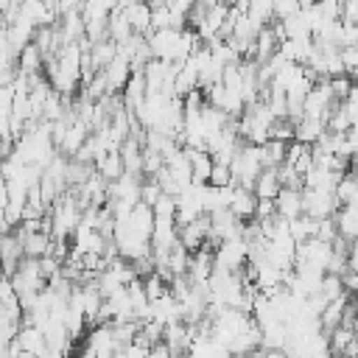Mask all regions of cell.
I'll list each match as a JSON object with an SVG mask.
<instances>
[{
	"mask_svg": "<svg viewBox=\"0 0 358 358\" xmlns=\"http://www.w3.org/2000/svg\"><path fill=\"white\" fill-rule=\"evenodd\" d=\"M81 70H84V50H81V42H70V45H62L48 62H45V73H48V81L56 92L73 98L78 90H81Z\"/></svg>",
	"mask_w": 358,
	"mask_h": 358,
	"instance_id": "obj_1",
	"label": "cell"
},
{
	"mask_svg": "<svg viewBox=\"0 0 358 358\" xmlns=\"http://www.w3.org/2000/svg\"><path fill=\"white\" fill-rule=\"evenodd\" d=\"M145 39H148V48H151V56H154V59L173 62V64L187 62L190 53L196 50V45L201 42V39L196 36V31H187V28H162V31H151Z\"/></svg>",
	"mask_w": 358,
	"mask_h": 358,
	"instance_id": "obj_2",
	"label": "cell"
},
{
	"mask_svg": "<svg viewBox=\"0 0 358 358\" xmlns=\"http://www.w3.org/2000/svg\"><path fill=\"white\" fill-rule=\"evenodd\" d=\"M48 218H50V235L59 238V241H67L73 238V232L78 229L81 218H84V207L78 204V196L76 190H64L48 210Z\"/></svg>",
	"mask_w": 358,
	"mask_h": 358,
	"instance_id": "obj_3",
	"label": "cell"
},
{
	"mask_svg": "<svg viewBox=\"0 0 358 358\" xmlns=\"http://www.w3.org/2000/svg\"><path fill=\"white\" fill-rule=\"evenodd\" d=\"M263 168H266V165H263V145L243 143V145L238 148V154L232 157V162H229L232 185H238V187H252Z\"/></svg>",
	"mask_w": 358,
	"mask_h": 358,
	"instance_id": "obj_4",
	"label": "cell"
},
{
	"mask_svg": "<svg viewBox=\"0 0 358 358\" xmlns=\"http://www.w3.org/2000/svg\"><path fill=\"white\" fill-rule=\"evenodd\" d=\"M249 241L241 235V238H229V241H221L215 246V268H224V271H243L246 263H249Z\"/></svg>",
	"mask_w": 358,
	"mask_h": 358,
	"instance_id": "obj_5",
	"label": "cell"
},
{
	"mask_svg": "<svg viewBox=\"0 0 358 358\" xmlns=\"http://www.w3.org/2000/svg\"><path fill=\"white\" fill-rule=\"evenodd\" d=\"M302 207H305V215L310 218H333L338 213V199H336V190H327V187H302Z\"/></svg>",
	"mask_w": 358,
	"mask_h": 358,
	"instance_id": "obj_6",
	"label": "cell"
},
{
	"mask_svg": "<svg viewBox=\"0 0 358 358\" xmlns=\"http://www.w3.org/2000/svg\"><path fill=\"white\" fill-rule=\"evenodd\" d=\"M179 243H182L187 252H196V249L207 246V243H210V215L204 213V215L193 218L190 224H182V227H179Z\"/></svg>",
	"mask_w": 358,
	"mask_h": 358,
	"instance_id": "obj_7",
	"label": "cell"
},
{
	"mask_svg": "<svg viewBox=\"0 0 358 358\" xmlns=\"http://www.w3.org/2000/svg\"><path fill=\"white\" fill-rule=\"evenodd\" d=\"M101 73H103V78H106L109 95H120V92H123V87H126V81L131 78V73H134V70H131V62H129L126 56H120V53H117V56L112 59V64H109V67H103Z\"/></svg>",
	"mask_w": 358,
	"mask_h": 358,
	"instance_id": "obj_8",
	"label": "cell"
},
{
	"mask_svg": "<svg viewBox=\"0 0 358 358\" xmlns=\"http://www.w3.org/2000/svg\"><path fill=\"white\" fill-rule=\"evenodd\" d=\"M17 344H20L22 352H31V355H45L48 352L45 330L36 327V324H31V322H25V319H22V324L17 330Z\"/></svg>",
	"mask_w": 358,
	"mask_h": 358,
	"instance_id": "obj_9",
	"label": "cell"
},
{
	"mask_svg": "<svg viewBox=\"0 0 358 358\" xmlns=\"http://www.w3.org/2000/svg\"><path fill=\"white\" fill-rule=\"evenodd\" d=\"M120 11H123V17H126V22L131 25L134 34H143V36L151 34V6H148V0H131Z\"/></svg>",
	"mask_w": 358,
	"mask_h": 358,
	"instance_id": "obj_10",
	"label": "cell"
},
{
	"mask_svg": "<svg viewBox=\"0 0 358 358\" xmlns=\"http://www.w3.org/2000/svg\"><path fill=\"white\" fill-rule=\"evenodd\" d=\"M274 204H277V215H282L285 221H294L296 215L305 213V207H302V190L299 187H282L277 193Z\"/></svg>",
	"mask_w": 358,
	"mask_h": 358,
	"instance_id": "obj_11",
	"label": "cell"
},
{
	"mask_svg": "<svg viewBox=\"0 0 358 358\" xmlns=\"http://www.w3.org/2000/svg\"><path fill=\"white\" fill-rule=\"evenodd\" d=\"M145 95H148V87H145V76H143V70H134L131 73V78L126 81V87H123V92H120V98H123V106L129 109V112H134L143 101H145Z\"/></svg>",
	"mask_w": 358,
	"mask_h": 358,
	"instance_id": "obj_12",
	"label": "cell"
},
{
	"mask_svg": "<svg viewBox=\"0 0 358 358\" xmlns=\"http://www.w3.org/2000/svg\"><path fill=\"white\" fill-rule=\"evenodd\" d=\"M187 159H190V171H193V185H207L210 173H213V157L204 148H185Z\"/></svg>",
	"mask_w": 358,
	"mask_h": 358,
	"instance_id": "obj_13",
	"label": "cell"
},
{
	"mask_svg": "<svg viewBox=\"0 0 358 358\" xmlns=\"http://www.w3.org/2000/svg\"><path fill=\"white\" fill-rule=\"evenodd\" d=\"M229 210H232L241 221H252V218H255V210H257V196H255V190H252V187H238V185H235Z\"/></svg>",
	"mask_w": 358,
	"mask_h": 358,
	"instance_id": "obj_14",
	"label": "cell"
},
{
	"mask_svg": "<svg viewBox=\"0 0 358 358\" xmlns=\"http://www.w3.org/2000/svg\"><path fill=\"white\" fill-rule=\"evenodd\" d=\"M324 131H327V120H322V117H299L294 123V140L308 143V145L319 143V137Z\"/></svg>",
	"mask_w": 358,
	"mask_h": 358,
	"instance_id": "obj_15",
	"label": "cell"
},
{
	"mask_svg": "<svg viewBox=\"0 0 358 358\" xmlns=\"http://www.w3.org/2000/svg\"><path fill=\"white\" fill-rule=\"evenodd\" d=\"M45 62H48V59H45L42 48H39L36 42H31V45H25V48L20 50V56H17V70L25 73V76H36V73H42Z\"/></svg>",
	"mask_w": 358,
	"mask_h": 358,
	"instance_id": "obj_16",
	"label": "cell"
},
{
	"mask_svg": "<svg viewBox=\"0 0 358 358\" xmlns=\"http://www.w3.org/2000/svg\"><path fill=\"white\" fill-rule=\"evenodd\" d=\"M252 190H255V196H257V199H277V193L282 190L280 168H263V171H260V176L255 179Z\"/></svg>",
	"mask_w": 358,
	"mask_h": 358,
	"instance_id": "obj_17",
	"label": "cell"
},
{
	"mask_svg": "<svg viewBox=\"0 0 358 358\" xmlns=\"http://www.w3.org/2000/svg\"><path fill=\"white\" fill-rule=\"evenodd\" d=\"M336 218V227H338V235L347 238L350 243L358 238V204H347V207H338V213L333 215Z\"/></svg>",
	"mask_w": 358,
	"mask_h": 358,
	"instance_id": "obj_18",
	"label": "cell"
},
{
	"mask_svg": "<svg viewBox=\"0 0 358 358\" xmlns=\"http://www.w3.org/2000/svg\"><path fill=\"white\" fill-rule=\"evenodd\" d=\"M336 199H338L341 207L358 204V171L350 168V171L338 179V185H336Z\"/></svg>",
	"mask_w": 358,
	"mask_h": 358,
	"instance_id": "obj_19",
	"label": "cell"
},
{
	"mask_svg": "<svg viewBox=\"0 0 358 358\" xmlns=\"http://www.w3.org/2000/svg\"><path fill=\"white\" fill-rule=\"evenodd\" d=\"M95 171L106 179V182H112V179H117L120 173H126V165H123V157H120V148L117 151H109V154H103L98 162H95Z\"/></svg>",
	"mask_w": 358,
	"mask_h": 358,
	"instance_id": "obj_20",
	"label": "cell"
},
{
	"mask_svg": "<svg viewBox=\"0 0 358 358\" xmlns=\"http://www.w3.org/2000/svg\"><path fill=\"white\" fill-rule=\"evenodd\" d=\"M288 227H291V235H294V241L296 243H302V241H308V238H316V229H319V218H310V215H296L294 221H288Z\"/></svg>",
	"mask_w": 358,
	"mask_h": 358,
	"instance_id": "obj_21",
	"label": "cell"
},
{
	"mask_svg": "<svg viewBox=\"0 0 358 358\" xmlns=\"http://www.w3.org/2000/svg\"><path fill=\"white\" fill-rule=\"evenodd\" d=\"M319 294H322L327 302L336 299V296H341V294H344L341 274H324V277H322V288H319Z\"/></svg>",
	"mask_w": 358,
	"mask_h": 358,
	"instance_id": "obj_22",
	"label": "cell"
},
{
	"mask_svg": "<svg viewBox=\"0 0 358 358\" xmlns=\"http://www.w3.org/2000/svg\"><path fill=\"white\" fill-rule=\"evenodd\" d=\"M302 8V0H274V20H285Z\"/></svg>",
	"mask_w": 358,
	"mask_h": 358,
	"instance_id": "obj_23",
	"label": "cell"
},
{
	"mask_svg": "<svg viewBox=\"0 0 358 358\" xmlns=\"http://www.w3.org/2000/svg\"><path fill=\"white\" fill-rule=\"evenodd\" d=\"M210 185H215V187L232 185V171H229V165L215 162V165H213V173H210Z\"/></svg>",
	"mask_w": 358,
	"mask_h": 358,
	"instance_id": "obj_24",
	"label": "cell"
},
{
	"mask_svg": "<svg viewBox=\"0 0 358 358\" xmlns=\"http://www.w3.org/2000/svg\"><path fill=\"white\" fill-rule=\"evenodd\" d=\"M341 22H355L358 25V0H344V6H341Z\"/></svg>",
	"mask_w": 358,
	"mask_h": 358,
	"instance_id": "obj_25",
	"label": "cell"
},
{
	"mask_svg": "<svg viewBox=\"0 0 358 358\" xmlns=\"http://www.w3.org/2000/svg\"><path fill=\"white\" fill-rule=\"evenodd\" d=\"M341 282H344V291L358 294V268H347V271L341 274Z\"/></svg>",
	"mask_w": 358,
	"mask_h": 358,
	"instance_id": "obj_26",
	"label": "cell"
},
{
	"mask_svg": "<svg viewBox=\"0 0 358 358\" xmlns=\"http://www.w3.org/2000/svg\"><path fill=\"white\" fill-rule=\"evenodd\" d=\"M347 263H350V268H358V238L350 243V252H347Z\"/></svg>",
	"mask_w": 358,
	"mask_h": 358,
	"instance_id": "obj_27",
	"label": "cell"
},
{
	"mask_svg": "<svg viewBox=\"0 0 358 358\" xmlns=\"http://www.w3.org/2000/svg\"><path fill=\"white\" fill-rule=\"evenodd\" d=\"M3 28H6V17L0 14V34H3Z\"/></svg>",
	"mask_w": 358,
	"mask_h": 358,
	"instance_id": "obj_28",
	"label": "cell"
}]
</instances>
